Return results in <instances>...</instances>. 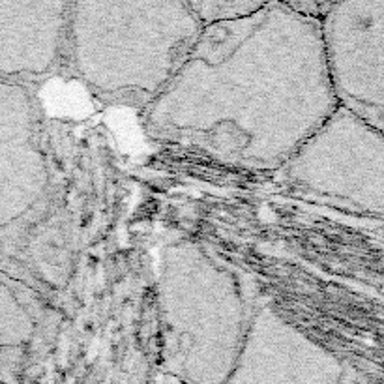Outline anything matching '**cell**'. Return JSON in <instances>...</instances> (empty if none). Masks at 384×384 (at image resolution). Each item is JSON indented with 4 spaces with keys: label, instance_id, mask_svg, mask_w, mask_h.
Masks as SVG:
<instances>
[{
    "label": "cell",
    "instance_id": "1",
    "mask_svg": "<svg viewBox=\"0 0 384 384\" xmlns=\"http://www.w3.org/2000/svg\"><path fill=\"white\" fill-rule=\"evenodd\" d=\"M339 107L321 19L289 2L204 27L145 111L152 139L251 173H277Z\"/></svg>",
    "mask_w": 384,
    "mask_h": 384
},
{
    "label": "cell",
    "instance_id": "2",
    "mask_svg": "<svg viewBox=\"0 0 384 384\" xmlns=\"http://www.w3.org/2000/svg\"><path fill=\"white\" fill-rule=\"evenodd\" d=\"M203 29L187 0L71 2L66 60L100 102L147 111Z\"/></svg>",
    "mask_w": 384,
    "mask_h": 384
},
{
    "label": "cell",
    "instance_id": "3",
    "mask_svg": "<svg viewBox=\"0 0 384 384\" xmlns=\"http://www.w3.org/2000/svg\"><path fill=\"white\" fill-rule=\"evenodd\" d=\"M156 304L163 377L225 384L257 307L236 274L191 240L171 242L158 255Z\"/></svg>",
    "mask_w": 384,
    "mask_h": 384
},
{
    "label": "cell",
    "instance_id": "4",
    "mask_svg": "<svg viewBox=\"0 0 384 384\" xmlns=\"http://www.w3.org/2000/svg\"><path fill=\"white\" fill-rule=\"evenodd\" d=\"M277 175L304 201L384 218V133L341 105Z\"/></svg>",
    "mask_w": 384,
    "mask_h": 384
},
{
    "label": "cell",
    "instance_id": "5",
    "mask_svg": "<svg viewBox=\"0 0 384 384\" xmlns=\"http://www.w3.org/2000/svg\"><path fill=\"white\" fill-rule=\"evenodd\" d=\"M343 364L332 350L257 304L242 352L225 384H339Z\"/></svg>",
    "mask_w": 384,
    "mask_h": 384
},
{
    "label": "cell",
    "instance_id": "6",
    "mask_svg": "<svg viewBox=\"0 0 384 384\" xmlns=\"http://www.w3.org/2000/svg\"><path fill=\"white\" fill-rule=\"evenodd\" d=\"M199 21L208 27L253 15L265 6L259 0H187Z\"/></svg>",
    "mask_w": 384,
    "mask_h": 384
},
{
    "label": "cell",
    "instance_id": "7",
    "mask_svg": "<svg viewBox=\"0 0 384 384\" xmlns=\"http://www.w3.org/2000/svg\"><path fill=\"white\" fill-rule=\"evenodd\" d=\"M163 384H178V382H175V380H171V378H165L163 377Z\"/></svg>",
    "mask_w": 384,
    "mask_h": 384
}]
</instances>
